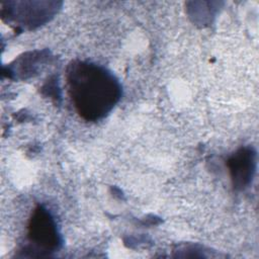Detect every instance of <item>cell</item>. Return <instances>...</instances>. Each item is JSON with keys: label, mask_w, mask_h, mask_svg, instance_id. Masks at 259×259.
<instances>
[{"label": "cell", "mask_w": 259, "mask_h": 259, "mask_svg": "<svg viewBox=\"0 0 259 259\" xmlns=\"http://www.w3.org/2000/svg\"><path fill=\"white\" fill-rule=\"evenodd\" d=\"M68 92L77 113L87 121L104 118L121 97V85L108 69L74 61L66 73Z\"/></svg>", "instance_id": "6da1fadb"}, {"label": "cell", "mask_w": 259, "mask_h": 259, "mask_svg": "<svg viewBox=\"0 0 259 259\" xmlns=\"http://www.w3.org/2000/svg\"><path fill=\"white\" fill-rule=\"evenodd\" d=\"M256 151L252 147L241 148L230 157L227 165L236 189H245L251 183L256 171Z\"/></svg>", "instance_id": "3957f363"}, {"label": "cell", "mask_w": 259, "mask_h": 259, "mask_svg": "<svg viewBox=\"0 0 259 259\" xmlns=\"http://www.w3.org/2000/svg\"><path fill=\"white\" fill-rule=\"evenodd\" d=\"M28 241L37 251L49 254L60 248L61 238L52 214L42 206H37L28 224Z\"/></svg>", "instance_id": "7a4b0ae2"}]
</instances>
